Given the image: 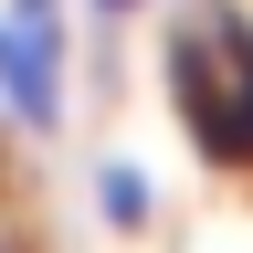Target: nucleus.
Here are the masks:
<instances>
[{
	"mask_svg": "<svg viewBox=\"0 0 253 253\" xmlns=\"http://www.w3.org/2000/svg\"><path fill=\"white\" fill-rule=\"evenodd\" d=\"M169 106H179L190 137H201L211 169L253 179V21L243 11H201L169 42Z\"/></svg>",
	"mask_w": 253,
	"mask_h": 253,
	"instance_id": "f257e3e1",
	"label": "nucleus"
},
{
	"mask_svg": "<svg viewBox=\"0 0 253 253\" xmlns=\"http://www.w3.org/2000/svg\"><path fill=\"white\" fill-rule=\"evenodd\" d=\"M0 95L53 126L63 116V21H32V11H0Z\"/></svg>",
	"mask_w": 253,
	"mask_h": 253,
	"instance_id": "f03ea898",
	"label": "nucleus"
},
{
	"mask_svg": "<svg viewBox=\"0 0 253 253\" xmlns=\"http://www.w3.org/2000/svg\"><path fill=\"white\" fill-rule=\"evenodd\" d=\"M95 211H106L116 232H148V211H158V201H148V179L126 169V158H106V169H95Z\"/></svg>",
	"mask_w": 253,
	"mask_h": 253,
	"instance_id": "7ed1b4c3",
	"label": "nucleus"
},
{
	"mask_svg": "<svg viewBox=\"0 0 253 253\" xmlns=\"http://www.w3.org/2000/svg\"><path fill=\"white\" fill-rule=\"evenodd\" d=\"M0 253H42V243H32V211L11 201V190H0Z\"/></svg>",
	"mask_w": 253,
	"mask_h": 253,
	"instance_id": "20e7f679",
	"label": "nucleus"
},
{
	"mask_svg": "<svg viewBox=\"0 0 253 253\" xmlns=\"http://www.w3.org/2000/svg\"><path fill=\"white\" fill-rule=\"evenodd\" d=\"M95 11H106V21H126V11H137V0H95Z\"/></svg>",
	"mask_w": 253,
	"mask_h": 253,
	"instance_id": "39448f33",
	"label": "nucleus"
}]
</instances>
